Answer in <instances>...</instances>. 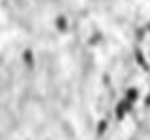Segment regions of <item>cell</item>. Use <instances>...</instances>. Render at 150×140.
<instances>
[{
    "label": "cell",
    "instance_id": "8992f818",
    "mask_svg": "<svg viewBox=\"0 0 150 140\" xmlns=\"http://www.w3.org/2000/svg\"><path fill=\"white\" fill-rule=\"evenodd\" d=\"M143 106H146V108H150V92L144 96V99H143Z\"/></svg>",
    "mask_w": 150,
    "mask_h": 140
},
{
    "label": "cell",
    "instance_id": "6da1fadb",
    "mask_svg": "<svg viewBox=\"0 0 150 140\" xmlns=\"http://www.w3.org/2000/svg\"><path fill=\"white\" fill-rule=\"evenodd\" d=\"M134 60H135L137 66H140L146 74L150 72V65H149V62H147V59H146L144 52H143L140 47H135V49H134Z\"/></svg>",
    "mask_w": 150,
    "mask_h": 140
},
{
    "label": "cell",
    "instance_id": "7a4b0ae2",
    "mask_svg": "<svg viewBox=\"0 0 150 140\" xmlns=\"http://www.w3.org/2000/svg\"><path fill=\"white\" fill-rule=\"evenodd\" d=\"M22 62H24V66L30 71H34L35 68V55L33 53L31 49H25L22 52Z\"/></svg>",
    "mask_w": 150,
    "mask_h": 140
},
{
    "label": "cell",
    "instance_id": "52a82bcc",
    "mask_svg": "<svg viewBox=\"0 0 150 140\" xmlns=\"http://www.w3.org/2000/svg\"><path fill=\"white\" fill-rule=\"evenodd\" d=\"M147 30H149V31H150V24H147Z\"/></svg>",
    "mask_w": 150,
    "mask_h": 140
},
{
    "label": "cell",
    "instance_id": "3957f363",
    "mask_svg": "<svg viewBox=\"0 0 150 140\" xmlns=\"http://www.w3.org/2000/svg\"><path fill=\"white\" fill-rule=\"evenodd\" d=\"M108 130H109V119L103 117V118H100V119L96 122V125H94L96 137H97V139L105 137V136H106V133H108Z\"/></svg>",
    "mask_w": 150,
    "mask_h": 140
},
{
    "label": "cell",
    "instance_id": "5b68a950",
    "mask_svg": "<svg viewBox=\"0 0 150 140\" xmlns=\"http://www.w3.org/2000/svg\"><path fill=\"white\" fill-rule=\"evenodd\" d=\"M56 27H57L59 31L65 33L66 28H68V21H66V18H65V16H57V18H56Z\"/></svg>",
    "mask_w": 150,
    "mask_h": 140
},
{
    "label": "cell",
    "instance_id": "277c9868",
    "mask_svg": "<svg viewBox=\"0 0 150 140\" xmlns=\"http://www.w3.org/2000/svg\"><path fill=\"white\" fill-rule=\"evenodd\" d=\"M125 93V99L132 102L134 105L137 103V100L140 99V90L137 87H127V90L124 92Z\"/></svg>",
    "mask_w": 150,
    "mask_h": 140
}]
</instances>
